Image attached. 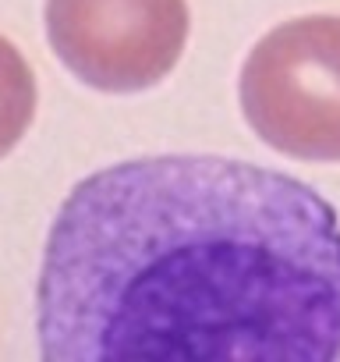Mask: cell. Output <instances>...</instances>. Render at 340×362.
<instances>
[{
  "mask_svg": "<svg viewBox=\"0 0 340 362\" xmlns=\"http://www.w3.org/2000/svg\"><path fill=\"white\" fill-rule=\"evenodd\" d=\"M47 362L340 358V217L305 181L142 156L68 192L36 284Z\"/></svg>",
  "mask_w": 340,
  "mask_h": 362,
  "instance_id": "6da1fadb",
  "label": "cell"
},
{
  "mask_svg": "<svg viewBox=\"0 0 340 362\" xmlns=\"http://www.w3.org/2000/svg\"><path fill=\"white\" fill-rule=\"evenodd\" d=\"M248 128L294 160H340V18L312 15L269 29L241 64Z\"/></svg>",
  "mask_w": 340,
  "mask_h": 362,
  "instance_id": "7a4b0ae2",
  "label": "cell"
},
{
  "mask_svg": "<svg viewBox=\"0 0 340 362\" xmlns=\"http://www.w3.org/2000/svg\"><path fill=\"white\" fill-rule=\"evenodd\" d=\"M185 0H47L57 61L99 93H142L163 82L188 43Z\"/></svg>",
  "mask_w": 340,
  "mask_h": 362,
  "instance_id": "3957f363",
  "label": "cell"
},
{
  "mask_svg": "<svg viewBox=\"0 0 340 362\" xmlns=\"http://www.w3.org/2000/svg\"><path fill=\"white\" fill-rule=\"evenodd\" d=\"M36 114V78L11 40L0 36V160H4Z\"/></svg>",
  "mask_w": 340,
  "mask_h": 362,
  "instance_id": "277c9868",
  "label": "cell"
}]
</instances>
